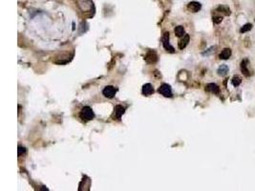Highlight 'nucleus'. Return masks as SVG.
<instances>
[{
  "mask_svg": "<svg viewBox=\"0 0 255 191\" xmlns=\"http://www.w3.org/2000/svg\"><path fill=\"white\" fill-rule=\"evenodd\" d=\"M80 117L81 119H83V121L88 122L95 118V114L91 107H89V106H84V107L80 110Z\"/></svg>",
  "mask_w": 255,
  "mask_h": 191,
  "instance_id": "1",
  "label": "nucleus"
},
{
  "mask_svg": "<svg viewBox=\"0 0 255 191\" xmlns=\"http://www.w3.org/2000/svg\"><path fill=\"white\" fill-rule=\"evenodd\" d=\"M77 6L82 12H90L94 8V4L92 0H76Z\"/></svg>",
  "mask_w": 255,
  "mask_h": 191,
  "instance_id": "2",
  "label": "nucleus"
},
{
  "mask_svg": "<svg viewBox=\"0 0 255 191\" xmlns=\"http://www.w3.org/2000/svg\"><path fill=\"white\" fill-rule=\"evenodd\" d=\"M158 91H159V93L161 95H162L165 97H172V95H173L172 94V89H171V87H170V85H168V84H166V83L161 84Z\"/></svg>",
  "mask_w": 255,
  "mask_h": 191,
  "instance_id": "3",
  "label": "nucleus"
},
{
  "mask_svg": "<svg viewBox=\"0 0 255 191\" xmlns=\"http://www.w3.org/2000/svg\"><path fill=\"white\" fill-rule=\"evenodd\" d=\"M162 45H164V48L165 51H167L169 53L175 52L174 48L169 43V33H165L164 37H162Z\"/></svg>",
  "mask_w": 255,
  "mask_h": 191,
  "instance_id": "4",
  "label": "nucleus"
},
{
  "mask_svg": "<svg viewBox=\"0 0 255 191\" xmlns=\"http://www.w3.org/2000/svg\"><path fill=\"white\" fill-rule=\"evenodd\" d=\"M144 60L147 63H149V64H154V63H156L158 61V55H157V54H156L155 51L150 50V51H148L147 54L145 55Z\"/></svg>",
  "mask_w": 255,
  "mask_h": 191,
  "instance_id": "5",
  "label": "nucleus"
},
{
  "mask_svg": "<svg viewBox=\"0 0 255 191\" xmlns=\"http://www.w3.org/2000/svg\"><path fill=\"white\" fill-rule=\"evenodd\" d=\"M116 92L117 90L115 89L114 86H112V85H108V86H106L104 87L103 91H102V94L105 97H107V98H113L115 97L116 95Z\"/></svg>",
  "mask_w": 255,
  "mask_h": 191,
  "instance_id": "6",
  "label": "nucleus"
},
{
  "mask_svg": "<svg viewBox=\"0 0 255 191\" xmlns=\"http://www.w3.org/2000/svg\"><path fill=\"white\" fill-rule=\"evenodd\" d=\"M247 64H249V60H247V59H244L242 62H241V71H242V73H243L244 76H250L252 75V73L249 70Z\"/></svg>",
  "mask_w": 255,
  "mask_h": 191,
  "instance_id": "7",
  "label": "nucleus"
},
{
  "mask_svg": "<svg viewBox=\"0 0 255 191\" xmlns=\"http://www.w3.org/2000/svg\"><path fill=\"white\" fill-rule=\"evenodd\" d=\"M187 9L192 12H197L202 9V5L197 1H191L187 5Z\"/></svg>",
  "mask_w": 255,
  "mask_h": 191,
  "instance_id": "8",
  "label": "nucleus"
},
{
  "mask_svg": "<svg viewBox=\"0 0 255 191\" xmlns=\"http://www.w3.org/2000/svg\"><path fill=\"white\" fill-rule=\"evenodd\" d=\"M153 93H154V89H153V86L151 85L150 83H146L143 86V94L144 96L148 97V96L152 95Z\"/></svg>",
  "mask_w": 255,
  "mask_h": 191,
  "instance_id": "9",
  "label": "nucleus"
},
{
  "mask_svg": "<svg viewBox=\"0 0 255 191\" xmlns=\"http://www.w3.org/2000/svg\"><path fill=\"white\" fill-rule=\"evenodd\" d=\"M205 90L207 92H211V93L213 94H219V92H220V88L215 83H209L207 84V86H205Z\"/></svg>",
  "mask_w": 255,
  "mask_h": 191,
  "instance_id": "10",
  "label": "nucleus"
},
{
  "mask_svg": "<svg viewBox=\"0 0 255 191\" xmlns=\"http://www.w3.org/2000/svg\"><path fill=\"white\" fill-rule=\"evenodd\" d=\"M189 40H190V37L188 34H186L185 37H183V38L181 39L180 42H179V49L180 50H183V49L187 46Z\"/></svg>",
  "mask_w": 255,
  "mask_h": 191,
  "instance_id": "11",
  "label": "nucleus"
},
{
  "mask_svg": "<svg viewBox=\"0 0 255 191\" xmlns=\"http://www.w3.org/2000/svg\"><path fill=\"white\" fill-rule=\"evenodd\" d=\"M231 55V50L229 48H225L224 50L219 55V58L221 59H228Z\"/></svg>",
  "mask_w": 255,
  "mask_h": 191,
  "instance_id": "12",
  "label": "nucleus"
},
{
  "mask_svg": "<svg viewBox=\"0 0 255 191\" xmlns=\"http://www.w3.org/2000/svg\"><path fill=\"white\" fill-rule=\"evenodd\" d=\"M228 65H225V64H223V65H221L220 67L218 68V70H217V73H218V75L219 76H226L228 75Z\"/></svg>",
  "mask_w": 255,
  "mask_h": 191,
  "instance_id": "13",
  "label": "nucleus"
},
{
  "mask_svg": "<svg viewBox=\"0 0 255 191\" xmlns=\"http://www.w3.org/2000/svg\"><path fill=\"white\" fill-rule=\"evenodd\" d=\"M124 112H125V108L122 107V105H117L115 107V115L119 119L122 118V116L124 114Z\"/></svg>",
  "mask_w": 255,
  "mask_h": 191,
  "instance_id": "14",
  "label": "nucleus"
},
{
  "mask_svg": "<svg viewBox=\"0 0 255 191\" xmlns=\"http://www.w3.org/2000/svg\"><path fill=\"white\" fill-rule=\"evenodd\" d=\"M216 11L218 12H222L224 13L225 16H229L230 15V10L228 6H224V5H221V6H219L218 8L216 9Z\"/></svg>",
  "mask_w": 255,
  "mask_h": 191,
  "instance_id": "15",
  "label": "nucleus"
},
{
  "mask_svg": "<svg viewBox=\"0 0 255 191\" xmlns=\"http://www.w3.org/2000/svg\"><path fill=\"white\" fill-rule=\"evenodd\" d=\"M175 34L177 35L178 37H182V35H185V28H183L182 26H177L175 28Z\"/></svg>",
  "mask_w": 255,
  "mask_h": 191,
  "instance_id": "16",
  "label": "nucleus"
},
{
  "mask_svg": "<svg viewBox=\"0 0 255 191\" xmlns=\"http://www.w3.org/2000/svg\"><path fill=\"white\" fill-rule=\"evenodd\" d=\"M241 82H242V79H241L239 76H234L232 77V80H231L232 85L235 86V87L239 86L240 84H241Z\"/></svg>",
  "mask_w": 255,
  "mask_h": 191,
  "instance_id": "17",
  "label": "nucleus"
},
{
  "mask_svg": "<svg viewBox=\"0 0 255 191\" xmlns=\"http://www.w3.org/2000/svg\"><path fill=\"white\" fill-rule=\"evenodd\" d=\"M251 28H252V25L250 24V23H246V24H245L242 28H241V30H240V32L242 33V34H244V33H246V32H249V31H250L251 30Z\"/></svg>",
  "mask_w": 255,
  "mask_h": 191,
  "instance_id": "18",
  "label": "nucleus"
},
{
  "mask_svg": "<svg viewBox=\"0 0 255 191\" xmlns=\"http://www.w3.org/2000/svg\"><path fill=\"white\" fill-rule=\"evenodd\" d=\"M223 21V17L222 16H214L213 17V22L215 24H219V23H221Z\"/></svg>",
  "mask_w": 255,
  "mask_h": 191,
  "instance_id": "19",
  "label": "nucleus"
},
{
  "mask_svg": "<svg viewBox=\"0 0 255 191\" xmlns=\"http://www.w3.org/2000/svg\"><path fill=\"white\" fill-rule=\"evenodd\" d=\"M26 153V149H25V147H22V146H19L18 147V156H21L22 154H25Z\"/></svg>",
  "mask_w": 255,
  "mask_h": 191,
  "instance_id": "20",
  "label": "nucleus"
},
{
  "mask_svg": "<svg viewBox=\"0 0 255 191\" xmlns=\"http://www.w3.org/2000/svg\"><path fill=\"white\" fill-rule=\"evenodd\" d=\"M215 48H216L215 46H214V47H211L210 49H208V51H207V52H204V53H203V55H209V54H211L212 52L214 51L213 49H215Z\"/></svg>",
  "mask_w": 255,
  "mask_h": 191,
  "instance_id": "21",
  "label": "nucleus"
}]
</instances>
